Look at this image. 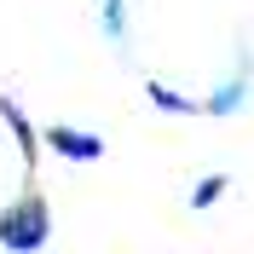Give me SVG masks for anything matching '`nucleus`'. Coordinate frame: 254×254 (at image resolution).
<instances>
[{
    "instance_id": "obj_1",
    "label": "nucleus",
    "mask_w": 254,
    "mask_h": 254,
    "mask_svg": "<svg viewBox=\"0 0 254 254\" xmlns=\"http://www.w3.org/2000/svg\"><path fill=\"white\" fill-rule=\"evenodd\" d=\"M47 231H52V220H47V202H41V196H23L17 208H6V214H0V243H6V249H17V254L41 249V243H47Z\"/></svg>"
},
{
    "instance_id": "obj_2",
    "label": "nucleus",
    "mask_w": 254,
    "mask_h": 254,
    "mask_svg": "<svg viewBox=\"0 0 254 254\" xmlns=\"http://www.w3.org/2000/svg\"><path fill=\"white\" fill-rule=\"evenodd\" d=\"M47 144L58 150L64 162H98L104 156V139H98V133H75V127H52Z\"/></svg>"
},
{
    "instance_id": "obj_3",
    "label": "nucleus",
    "mask_w": 254,
    "mask_h": 254,
    "mask_svg": "<svg viewBox=\"0 0 254 254\" xmlns=\"http://www.w3.org/2000/svg\"><path fill=\"white\" fill-rule=\"evenodd\" d=\"M0 116H6V127H12V139H17V150H23V162H35V144H41V139H35V127H29V116L17 110L12 98H0Z\"/></svg>"
},
{
    "instance_id": "obj_4",
    "label": "nucleus",
    "mask_w": 254,
    "mask_h": 254,
    "mask_svg": "<svg viewBox=\"0 0 254 254\" xmlns=\"http://www.w3.org/2000/svg\"><path fill=\"white\" fill-rule=\"evenodd\" d=\"M144 93H150V104H156V110H174V116H190V110H202V104H196V98H185V93H174V87H162V81H150V87H144Z\"/></svg>"
},
{
    "instance_id": "obj_5",
    "label": "nucleus",
    "mask_w": 254,
    "mask_h": 254,
    "mask_svg": "<svg viewBox=\"0 0 254 254\" xmlns=\"http://www.w3.org/2000/svg\"><path fill=\"white\" fill-rule=\"evenodd\" d=\"M243 93H249V81L237 75V81H231V87H225V93H214V98H208L202 110H208V116H225V110H231V104H243Z\"/></svg>"
},
{
    "instance_id": "obj_6",
    "label": "nucleus",
    "mask_w": 254,
    "mask_h": 254,
    "mask_svg": "<svg viewBox=\"0 0 254 254\" xmlns=\"http://www.w3.org/2000/svg\"><path fill=\"white\" fill-rule=\"evenodd\" d=\"M225 196V179L214 174V179H196V190H190V208H208V202H220Z\"/></svg>"
}]
</instances>
